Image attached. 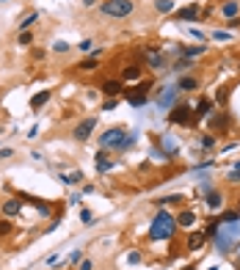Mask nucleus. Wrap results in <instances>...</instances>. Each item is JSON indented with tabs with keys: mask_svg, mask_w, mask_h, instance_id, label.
I'll return each mask as SVG.
<instances>
[{
	"mask_svg": "<svg viewBox=\"0 0 240 270\" xmlns=\"http://www.w3.org/2000/svg\"><path fill=\"white\" fill-rule=\"evenodd\" d=\"M177 232H180V226H177V215L163 207V210H157L152 215V223H149V229H146V237H149V243H169V240L177 237Z\"/></svg>",
	"mask_w": 240,
	"mask_h": 270,
	"instance_id": "nucleus-1",
	"label": "nucleus"
},
{
	"mask_svg": "<svg viewBox=\"0 0 240 270\" xmlns=\"http://www.w3.org/2000/svg\"><path fill=\"white\" fill-rule=\"evenodd\" d=\"M97 9L108 19H127L130 14H136V3L133 0H100Z\"/></svg>",
	"mask_w": 240,
	"mask_h": 270,
	"instance_id": "nucleus-2",
	"label": "nucleus"
},
{
	"mask_svg": "<svg viewBox=\"0 0 240 270\" xmlns=\"http://www.w3.org/2000/svg\"><path fill=\"white\" fill-rule=\"evenodd\" d=\"M130 130L121 124H113L108 127V130H103V135H97V144H100V149H108V152H119L121 149V141H124V135H127Z\"/></svg>",
	"mask_w": 240,
	"mask_h": 270,
	"instance_id": "nucleus-3",
	"label": "nucleus"
},
{
	"mask_svg": "<svg viewBox=\"0 0 240 270\" xmlns=\"http://www.w3.org/2000/svg\"><path fill=\"white\" fill-rule=\"evenodd\" d=\"M180 94H182V91L171 83V85H163V88L152 91V94H149V100H154V105H157V108L169 113V110H171L174 105H180Z\"/></svg>",
	"mask_w": 240,
	"mask_h": 270,
	"instance_id": "nucleus-4",
	"label": "nucleus"
},
{
	"mask_svg": "<svg viewBox=\"0 0 240 270\" xmlns=\"http://www.w3.org/2000/svg\"><path fill=\"white\" fill-rule=\"evenodd\" d=\"M154 80H141L138 85H133V88H124V102H127L130 108H144L146 102H149V88H152Z\"/></svg>",
	"mask_w": 240,
	"mask_h": 270,
	"instance_id": "nucleus-5",
	"label": "nucleus"
},
{
	"mask_svg": "<svg viewBox=\"0 0 240 270\" xmlns=\"http://www.w3.org/2000/svg\"><path fill=\"white\" fill-rule=\"evenodd\" d=\"M166 121H169V124L193 127V124H196V113H193V105H188V102H180V105H174V108L166 113Z\"/></svg>",
	"mask_w": 240,
	"mask_h": 270,
	"instance_id": "nucleus-6",
	"label": "nucleus"
},
{
	"mask_svg": "<svg viewBox=\"0 0 240 270\" xmlns=\"http://www.w3.org/2000/svg\"><path fill=\"white\" fill-rule=\"evenodd\" d=\"M207 124H210V133L221 138V135L229 133V127H232V113H229L226 108H218V110H213V113H210Z\"/></svg>",
	"mask_w": 240,
	"mask_h": 270,
	"instance_id": "nucleus-7",
	"label": "nucleus"
},
{
	"mask_svg": "<svg viewBox=\"0 0 240 270\" xmlns=\"http://www.w3.org/2000/svg\"><path fill=\"white\" fill-rule=\"evenodd\" d=\"M97 124H100V118H97V116H86V118H80V121L75 124V130H72V138H75L77 144H88V141L94 138Z\"/></svg>",
	"mask_w": 240,
	"mask_h": 270,
	"instance_id": "nucleus-8",
	"label": "nucleus"
},
{
	"mask_svg": "<svg viewBox=\"0 0 240 270\" xmlns=\"http://www.w3.org/2000/svg\"><path fill=\"white\" fill-rule=\"evenodd\" d=\"M22 210H25L22 196H6V199L0 202V215H6V218H19Z\"/></svg>",
	"mask_w": 240,
	"mask_h": 270,
	"instance_id": "nucleus-9",
	"label": "nucleus"
},
{
	"mask_svg": "<svg viewBox=\"0 0 240 270\" xmlns=\"http://www.w3.org/2000/svg\"><path fill=\"white\" fill-rule=\"evenodd\" d=\"M100 94H103L105 100H119L121 94H124V83H121L119 77H108L100 83Z\"/></svg>",
	"mask_w": 240,
	"mask_h": 270,
	"instance_id": "nucleus-10",
	"label": "nucleus"
},
{
	"mask_svg": "<svg viewBox=\"0 0 240 270\" xmlns=\"http://www.w3.org/2000/svg\"><path fill=\"white\" fill-rule=\"evenodd\" d=\"M205 245H207V235H205V232H202V229H190L188 237H185V251H188V253H199Z\"/></svg>",
	"mask_w": 240,
	"mask_h": 270,
	"instance_id": "nucleus-11",
	"label": "nucleus"
},
{
	"mask_svg": "<svg viewBox=\"0 0 240 270\" xmlns=\"http://www.w3.org/2000/svg\"><path fill=\"white\" fill-rule=\"evenodd\" d=\"M202 202H205V207L215 215V212H221V210H223V204H226V193H223L221 187H213V190H210V193H207L205 199H202Z\"/></svg>",
	"mask_w": 240,
	"mask_h": 270,
	"instance_id": "nucleus-12",
	"label": "nucleus"
},
{
	"mask_svg": "<svg viewBox=\"0 0 240 270\" xmlns=\"http://www.w3.org/2000/svg\"><path fill=\"white\" fill-rule=\"evenodd\" d=\"M177 22H196L199 17H202V6L199 3H188V6H182V9H177L171 14Z\"/></svg>",
	"mask_w": 240,
	"mask_h": 270,
	"instance_id": "nucleus-13",
	"label": "nucleus"
},
{
	"mask_svg": "<svg viewBox=\"0 0 240 270\" xmlns=\"http://www.w3.org/2000/svg\"><path fill=\"white\" fill-rule=\"evenodd\" d=\"M58 182H61L64 187H80L83 182H86V174H83L80 169H72V171H64V169H61V171H58Z\"/></svg>",
	"mask_w": 240,
	"mask_h": 270,
	"instance_id": "nucleus-14",
	"label": "nucleus"
},
{
	"mask_svg": "<svg viewBox=\"0 0 240 270\" xmlns=\"http://www.w3.org/2000/svg\"><path fill=\"white\" fill-rule=\"evenodd\" d=\"M113 166H116V163L111 160V152H108V149H97V154H94V169H97V174H100V177H105V174H111V171H113Z\"/></svg>",
	"mask_w": 240,
	"mask_h": 270,
	"instance_id": "nucleus-15",
	"label": "nucleus"
},
{
	"mask_svg": "<svg viewBox=\"0 0 240 270\" xmlns=\"http://www.w3.org/2000/svg\"><path fill=\"white\" fill-rule=\"evenodd\" d=\"M196 223H199L196 210H190V207H182V210H177V226H180V229L190 232V229H196Z\"/></svg>",
	"mask_w": 240,
	"mask_h": 270,
	"instance_id": "nucleus-16",
	"label": "nucleus"
},
{
	"mask_svg": "<svg viewBox=\"0 0 240 270\" xmlns=\"http://www.w3.org/2000/svg\"><path fill=\"white\" fill-rule=\"evenodd\" d=\"M144 67L152 69V72H163V69H169V52H166V47H163L160 52H152V55H146Z\"/></svg>",
	"mask_w": 240,
	"mask_h": 270,
	"instance_id": "nucleus-17",
	"label": "nucleus"
},
{
	"mask_svg": "<svg viewBox=\"0 0 240 270\" xmlns=\"http://www.w3.org/2000/svg\"><path fill=\"white\" fill-rule=\"evenodd\" d=\"M119 80L121 83H138V80H144V67L141 64H127V67L121 69Z\"/></svg>",
	"mask_w": 240,
	"mask_h": 270,
	"instance_id": "nucleus-18",
	"label": "nucleus"
},
{
	"mask_svg": "<svg viewBox=\"0 0 240 270\" xmlns=\"http://www.w3.org/2000/svg\"><path fill=\"white\" fill-rule=\"evenodd\" d=\"M218 17L226 22V19H235L240 17V0H221V6H218Z\"/></svg>",
	"mask_w": 240,
	"mask_h": 270,
	"instance_id": "nucleus-19",
	"label": "nucleus"
},
{
	"mask_svg": "<svg viewBox=\"0 0 240 270\" xmlns=\"http://www.w3.org/2000/svg\"><path fill=\"white\" fill-rule=\"evenodd\" d=\"M213 110H215V102L210 100V97H199L196 108H193V113H196V124H199V121H205V118H210Z\"/></svg>",
	"mask_w": 240,
	"mask_h": 270,
	"instance_id": "nucleus-20",
	"label": "nucleus"
},
{
	"mask_svg": "<svg viewBox=\"0 0 240 270\" xmlns=\"http://www.w3.org/2000/svg\"><path fill=\"white\" fill-rule=\"evenodd\" d=\"M154 207L157 210H163V207H177V210H182L185 207V196L182 193H171V196H160V199H154Z\"/></svg>",
	"mask_w": 240,
	"mask_h": 270,
	"instance_id": "nucleus-21",
	"label": "nucleus"
},
{
	"mask_svg": "<svg viewBox=\"0 0 240 270\" xmlns=\"http://www.w3.org/2000/svg\"><path fill=\"white\" fill-rule=\"evenodd\" d=\"M157 144H160V149H163L166 160H174V157H177V152H180V144L174 141L171 135H157Z\"/></svg>",
	"mask_w": 240,
	"mask_h": 270,
	"instance_id": "nucleus-22",
	"label": "nucleus"
},
{
	"mask_svg": "<svg viewBox=\"0 0 240 270\" xmlns=\"http://www.w3.org/2000/svg\"><path fill=\"white\" fill-rule=\"evenodd\" d=\"M174 85H177L180 91H199V88H202V80H199L196 75H180L174 80Z\"/></svg>",
	"mask_w": 240,
	"mask_h": 270,
	"instance_id": "nucleus-23",
	"label": "nucleus"
},
{
	"mask_svg": "<svg viewBox=\"0 0 240 270\" xmlns=\"http://www.w3.org/2000/svg\"><path fill=\"white\" fill-rule=\"evenodd\" d=\"M50 97H52V91L50 88H42V91H36L34 97H31V102H28V105H31V110H42L44 105H47V102H50Z\"/></svg>",
	"mask_w": 240,
	"mask_h": 270,
	"instance_id": "nucleus-24",
	"label": "nucleus"
},
{
	"mask_svg": "<svg viewBox=\"0 0 240 270\" xmlns=\"http://www.w3.org/2000/svg\"><path fill=\"white\" fill-rule=\"evenodd\" d=\"M42 19V11H28L25 17L17 22V34H22V31H34V25Z\"/></svg>",
	"mask_w": 240,
	"mask_h": 270,
	"instance_id": "nucleus-25",
	"label": "nucleus"
},
{
	"mask_svg": "<svg viewBox=\"0 0 240 270\" xmlns=\"http://www.w3.org/2000/svg\"><path fill=\"white\" fill-rule=\"evenodd\" d=\"M207 50H210L207 44H182V58L196 61V58H202V55H205Z\"/></svg>",
	"mask_w": 240,
	"mask_h": 270,
	"instance_id": "nucleus-26",
	"label": "nucleus"
},
{
	"mask_svg": "<svg viewBox=\"0 0 240 270\" xmlns=\"http://www.w3.org/2000/svg\"><path fill=\"white\" fill-rule=\"evenodd\" d=\"M72 69H77V72H94V69H100V58H94V55H83Z\"/></svg>",
	"mask_w": 240,
	"mask_h": 270,
	"instance_id": "nucleus-27",
	"label": "nucleus"
},
{
	"mask_svg": "<svg viewBox=\"0 0 240 270\" xmlns=\"http://www.w3.org/2000/svg\"><path fill=\"white\" fill-rule=\"evenodd\" d=\"M152 9L157 11V14L169 17V14H174V11H177V3H174V0H152Z\"/></svg>",
	"mask_w": 240,
	"mask_h": 270,
	"instance_id": "nucleus-28",
	"label": "nucleus"
},
{
	"mask_svg": "<svg viewBox=\"0 0 240 270\" xmlns=\"http://www.w3.org/2000/svg\"><path fill=\"white\" fill-rule=\"evenodd\" d=\"M196 144H199V149L210 152V149H215V146H218V135H213V133H202V135L196 138Z\"/></svg>",
	"mask_w": 240,
	"mask_h": 270,
	"instance_id": "nucleus-29",
	"label": "nucleus"
},
{
	"mask_svg": "<svg viewBox=\"0 0 240 270\" xmlns=\"http://www.w3.org/2000/svg\"><path fill=\"white\" fill-rule=\"evenodd\" d=\"M229 97H232V85H221V88L215 91L213 102L218 105V108H226V105H229Z\"/></svg>",
	"mask_w": 240,
	"mask_h": 270,
	"instance_id": "nucleus-30",
	"label": "nucleus"
},
{
	"mask_svg": "<svg viewBox=\"0 0 240 270\" xmlns=\"http://www.w3.org/2000/svg\"><path fill=\"white\" fill-rule=\"evenodd\" d=\"M215 218H218V223H238L240 210H221V212H215Z\"/></svg>",
	"mask_w": 240,
	"mask_h": 270,
	"instance_id": "nucleus-31",
	"label": "nucleus"
},
{
	"mask_svg": "<svg viewBox=\"0 0 240 270\" xmlns=\"http://www.w3.org/2000/svg\"><path fill=\"white\" fill-rule=\"evenodd\" d=\"M218 229H221V223H218V218L213 215V218H207V220H205V226H202V232L207 235V240H213V237L218 235Z\"/></svg>",
	"mask_w": 240,
	"mask_h": 270,
	"instance_id": "nucleus-32",
	"label": "nucleus"
},
{
	"mask_svg": "<svg viewBox=\"0 0 240 270\" xmlns=\"http://www.w3.org/2000/svg\"><path fill=\"white\" fill-rule=\"evenodd\" d=\"M14 218H6V215H0V240H9L11 235H14V223H11Z\"/></svg>",
	"mask_w": 240,
	"mask_h": 270,
	"instance_id": "nucleus-33",
	"label": "nucleus"
},
{
	"mask_svg": "<svg viewBox=\"0 0 240 270\" xmlns=\"http://www.w3.org/2000/svg\"><path fill=\"white\" fill-rule=\"evenodd\" d=\"M232 39H235V34L226 31V28H215V31H210V42H232Z\"/></svg>",
	"mask_w": 240,
	"mask_h": 270,
	"instance_id": "nucleus-34",
	"label": "nucleus"
},
{
	"mask_svg": "<svg viewBox=\"0 0 240 270\" xmlns=\"http://www.w3.org/2000/svg\"><path fill=\"white\" fill-rule=\"evenodd\" d=\"M52 52H55V55H69V52L75 50V47H72V44L67 42V39H55V42H52V47H50Z\"/></svg>",
	"mask_w": 240,
	"mask_h": 270,
	"instance_id": "nucleus-35",
	"label": "nucleus"
},
{
	"mask_svg": "<svg viewBox=\"0 0 240 270\" xmlns=\"http://www.w3.org/2000/svg\"><path fill=\"white\" fill-rule=\"evenodd\" d=\"M138 144V133L136 130H130L127 135H124V141H121V149H119V154H127L130 149H133V146Z\"/></svg>",
	"mask_w": 240,
	"mask_h": 270,
	"instance_id": "nucleus-36",
	"label": "nucleus"
},
{
	"mask_svg": "<svg viewBox=\"0 0 240 270\" xmlns=\"http://www.w3.org/2000/svg\"><path fill=\"white\" fill-rule=\"evenodd\" d=\"M124 262H127L130 268H138V265L144 262V253L138 251V248H130V251H127V256H124Z\"/></svg>",
	"mask_w": 240,
	"mask_h": 270,
	"instance_id": "nucleus-37",
	"label": "nucleus"
},
{
	"mask_svg": "<svg viewBox=\"0 0 240 270\" xmlns=\"http://www.w3.org/2000/svg\"><path fill=\"white\" fill-rule=\"evenodd\" d=\"M75 50L80 52V55H91V50H94V39H80V42L75 44Z\"/></svg>",
	"mask_w": 240,
	"mask_h": 270,
	"instance_id": "nucleus-38",
	"label": "nucleus"
},
{
	"mask_svg": "<svg viewBox=\"0 0 240 270\" xmlns=\"http://www.w3.org/2000/svg\"><path fill=\"white\" fill-rule=\"evenodd\" d=\"M17 47H34V31H22V34H17Z\"/></svg>",
	"mask_w": 240,
	"mask_h": 270,
	"instance_id": "nucleus-39",
	"label": "nucleus"
},
{
	"mask_svg": "<svg viewBox=\"0 0 240 270\" xmlns=\"http://www.w3.org/2000/svg\"><path fill=\"white\" fill-rule=\"evenodd\" d=\"M47 55H50V50H44V47H31V61H34V64L47 61Z\"/></svg>",
	"mask_w": 240,
	"mask_h": 270,
	"instance_id": "nucleus-40",
	"label": "nucleus"
},
{
	"mask_svg": "<svg viewBox=\"0 0 240 270\" xmlns=\"http://www.w3.org/2000/svg\"><path fill=\"white\" fill-rule=\"evenodd\" d=\"M215 166V157H205V160H199L196 166H193V174H205V171H210Z\"/></svg>",
	"mask_w": 240,
	"mask_h": 270,
	"instance_id": "nucleus-41",
	"label": "nucleus"
},
{
	"mask_svg": "<svg viewBox=\"0 0 240 270\" xmlns=\"http://www.w3.org/2000/svg\"><path fill=\"white\" fill-rule=\"evenodd\" d=\"M77 215H80V223H83V226H94V212L88 210V207H80Z\"/></svg>",
	"mask_w": 240,
	"mask_h": 270,
	"instance_id": "nucleus-42",
	"label": "nucleus"
},
{
	"mask_svg": "<svg viewBox=\"0 0 240 270\" xmlns=\"http://www.w3.org/2000/svg\"><path fill=\"white\" fill-rule=\"evenodd\" d=\"M169 259H177V256H182V251H185V245L177 243V240H169Z\"/></svg>",
	"mask_w": 240,
	"mask_h": 270,
	"instance_id": "nucleus-43",
	"label": "nucleus"
},
{
	"mask_svg": "<svg viewBox=\"0 0 240 270\" xmlns=\"http://www.w3.org/2000/svg\"><path fill=\"white\" fill-rule=\"evenodd\" d=\"M61 223H64V218H61L58 212H55V215H52V218H50V223L44 226V235H50V232H55V229H58Z\"/></svg>",
	"mask_w": 240,
	"mask_h": 270,
	"instance_id": "nucleus-44",
	"label": "nucleus"
},
{
	"mask_svg": "<svg viewBox=\"0 0 240 270\" xmlns=\"http://www.w3.org/2000/svg\"><path fill=\"white\" fill-rule=\"evenodd\" d=\"M190 67H193V61H190V58H180V61H174V72H185V69H190Z\"/></svg>",
	"mask_w": 240,
	"mask_h": 270,
	"instance_id": "nucleus-45",
	"label": "nucleus"
},
{
	"mask_svg": "<svg viewBox=\"0 0 240 270\" xmlns=\"http://www.w3.org/2000/svg\"><path fill=\"white\" fill-rule=\"evenodd\" d=\"M75 270H94V259H88V256H83V259L75 265Z\"/></svg>",
	"mask_w": 240,
	"mask_h": 270,
	"instance_id": "nucleus-46",
	"label": "nucleus"
},
{
	"mask_svg": "<svg viewBox=\"0 0 240 270\" xmlns=\"http://www.w3.org/2000/svg\"><path fill=\"white\" fill-rule=\"evenodd\" d=\"M11 157H14V146H0V163L11 160Z\"/></svg>",
	"mask_w": 240,
	"mask_h": 270,
	"instance_id": "nucleus-47",
	"label": "nucleus"
},
{
	"mask_svg": "<svg viewBox=\"0 0 240 270\" xmlns=\"http://www.w3.org/2000/svg\"><path fill=\"white\" fill-rule=\"evenodd\" d=\"M80 259H83V251H80V248H75V251L67 256V265H77Z\"/></svg>",
	"mask_w": 240,
	"mask_h": 270,
	"instance_id": "nucleus-48",
	"label": "nucleus"
},
{
	"mask_svg": "<svg viewBox=\"0 0 240 270\" xmlns=\"http://www.w3.org/2000/svg\"><path fill=\"white\" fill-rule=\"evenodd\" d=\"M67 202H69V207H80V204H83V193L77 190V193H72V196H69Z\"/></svg>",
	"mask_w": 240,
	"mask_h": 270,
	"instance_id": "nucleus-49",
	"label": "nucleus"
},
{
	"mask_svg": "<svg viewBox=\"0 0 240 270\" xmlns=\"http://www.w3.org/2000/svg\"><path fill=\"white\" fill-rule=\"evenodd\" d=\"M223 28H226V31H232V34H235V31H240V17L226 19V22H223Z\"/></svg>",
	"mask_w": 240,
	"mask_h": 270,
	"instance_id": "nucleus-50",
	"label": "nucleus"
},
{
	"mask_svg": "<svg viewBox=\"0 0 240 270\" xmlns=\"http://www.w3.org/2000/svg\"><path fill=\"white\" fill-rule=\"evenodd\" d=\"M226 182H232V185H240V169H232L229 174H226Z\"/></svg>",
	"mask_w": 240,
	"mask_h": 270,
	"instance_id": "nucleus-51",
	"label": "nucleus"
},
{
	"mask_svg": "<svg viewBox=\"0 0 240 270\" xmlns=\"http://www.w3.org/2000/svg\"><path fill=\"white\" fill-rule=\"evenodd\" d=\"M77 190H80V193H83V196H91V193H94V190H97V187L91 185V182H83V185L77 187Z\"/></svg>",
	"mask_w": 240,
	"mask_h": 270,
	"instance_id": "nucleus-52",
	"label": "nucleus"
},
{
	"mask_svg": "<svg viewBox=\"0 0 240 270\" xmlns=\"http://www.w3.org/2000/svg\"><path fill=\"white\" fill-rule=\"evenodd\" d=\"M116 105H119V100H105L103 102V110L108 113V110H116Z\"/></svg>",
	"mask_w": 240,
	"mask_h": 270,
	"instance_id": "nucleus-53",
	"label": "nucleus"
},
{
	"mask_svg": "<svg viewBox=\"0 0 240 270\" xmlns=\"http://www.w3.org/2000/svg\"><path fill=\"white\" fill-rule=\"evenodd\" d=\"M80 6L83 9H94V6H100V0H80Z\"/></svg>",
	"mask_w": 240,
	"mask_h": 270,
	"instance_id": "nucleus-54",
	"label": "nucleus"
},
{
	"mask_svg": "<svg viewBox=\"0 0 240 270\" xmlns=\"http://www.w3.org/2000/svg\"><path fill=\"white\" fill-rule=\"evenodd\" d=\"M28 138H31V141H36V138H39V124H34L31 130H28Z\"/></svg>",
	"mask_w": 240,
	"mask_h": 270,
	"instance_id": "nucleus-55",
	"label": "nucleus"
},
{
	"mask_svg": "<svg viewBox=\"0 0 240 270\" xmlns=\"http://www.w3.org/2000/svg\"><path fill=\"white\" fill-rule=\"evenodd\" d=\"M58 262H61V256H58V253H50V256L44 259V265H58Z\"/></svg>",
	"mask_w": 240,
	"mask_h": 270,
	"instance_id": "nucleus-56",
	"label": "nucleus"
},
{
	"mask_svg": "<svg viewBox=\"0 0 240 270\" xmlns=\"http://www.w3.org/2000/svg\"><path fill=\"white\" fill-rule=\"evenodd\" d=\"M235 265H238V268H240V243L235 245Z\"/></svg>",
	"mask_w": 240,
	"mask_h": 270,
	"instance_id": "nucleus-57",
	"label": "nucleus"
},
{
	"mask_svg": "<svg viewBox=\"0 0 240 270\" xmlns=\"http://www.w3.org/2000/svg\"><path fill=\"white\" fill-rule=\"evenodd\" d=\"M31 157H34L36 163H42V157H44V154H42V152H36V149H34V152H31Z\"/></svg>",
	"mask_w": 240,
	"mask_h": 270,
	"instance_id": "nucleus-58",
	"label": "nucleus"
},
{
	"mask_svg": "<svg viewBox=\"0 0 240 270\" xmlns=\"http://www.w3.org/2000/svg\"><path fill=\"white\" fill-rule=\"evenodd\" d=\"M180 270H196V265H193V262H188V265H182Z\"/></svg>",
	"mask_w": 240,
	"mask_h": 270,
	"instance_id": "nucleus-59",
	"label": "nucleus"
},
{
	"mask_svg": "<svg viewBox=\"0 0 240 270\" xmlns=\"http://www.w3.org/2000/svg\"><path fill=\"white\" fill-rule=\"evenodd\" d=\"M207 270H218V265H215V268H207Z\"/></svg>",
	"mask_w": 240,
	"mask_h": 270,
	"instance_id": "nucleus-60",
	"label": "nucleus"
},
{
	"mask_svg": "<svg viewBox=\"0 0 240 270\" xmlns=\"http://www.w3.org/2000/svg\"><path fill=\"white\" fill-rule=\"evenodd\" d=\"M0 3H11V0H0Z\"/></svg>",
	"mask_w": 240,
	"mask_h": 270,
	"instance_id": "nucleus-61",
	"label": "nucleus"
},
{
	"mask_svg": "<svg viewBox=\"0 0 240 270\" xmlns=\"http://www.w3.org/2000/svg\"><path fill=\"white\" fill-rule=\"evenodd\" d=\"M235 270H240V268H238V265H235Z\"/></svg>",
	"mask_w": 240,
	"mask_h": 270,
	"instance_id": "nucleus-62",
	"label": "nucleus"
},
{
	"mask_svg": "<svg viewBox=\"0 0 240 270\" xmlns=\"http://www.w3.org/2000/svg\"><path fill=\"white\" fill-rule=\"evenodd\" d=\"M238 69H240V64H238Z\"/></svg>",
	"mask_w": 240,
	"mask_h": 270,
	"instance_id": "nucleus-63",
	"label": "nucleus"
}]
</instances>
